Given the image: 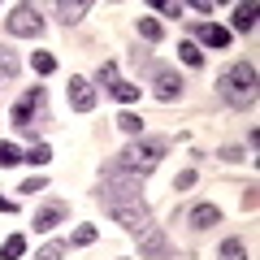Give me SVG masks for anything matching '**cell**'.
<instances>
[{"mask_svg":"<svg viewBox=\"0 0 260 260\" xmlns=\"http://www.w3.org/2000/svg\"><path fill=\"white\" fill-rule=\"evenodd\" d=\"M70 243H74V247H91L95 243V225H78V230L70 234Z\"/></svg>","mask_w":260,"mask_h":260,"instance_id":"7402d4cb","label":"cell"},{"mask_svg":"<svg viewBox=\"0 0 260 260\" xmlns=\"http://www.w3.org/2000/svg\"><path fill=\"white\" fill-rule=\"evenodd\" d=\"M70 109H74V113H91L95 109V87L87 83L83 74L70 78Z\"/></svg>","mask_w":260,"mask_h":260,"instance_id":"52a82bcc","label":"cell"},{"mask_svg":"<svg viewBox=\"0 0 260 260\" xmlns=\"http://www.w3.org/2000/svg\"><path fill=\"white\" fill-rule=\"evenodd\" d=\"M30 65H35V74H56V56L52 52H35V56H30Z\"/></svg>","mask_w":260,"mask_h":260,"instance_id":"d6986e66","label":"cell"},{"mask_svg":"<svg viewBox=\"0 0 260 260\" xmlns=\"http://www.w3.org/2000/svg\"><path fill=\"white\" fill-rule=\"evenodd\" d=\"M87 13H91V5L87 0H61L56 5V18H61V26H74V22H83Z\"/></svg>","mask_w":260,"mask_h":260,"instance_id":"30bf717a","label":"cell"},{"mask_svg":"<svg viewBox=\"0 0 260 260\" xmlns=\"http://www.w3.org/2000/svg\"><path fill=\"white\" fill-rule=\"evenodd\" d=\"M156 9L165 13V18H182V5H178V0H156Z\"/></svg>","mask_w":260,"mask_h":260,"instance_id":"f546056e","label":"cell"},{"mask_svg":"<svg viewBox=\"0 0 260 260\" xmlns=\"http://www.w3.org/2000/svg\"><path fill=\"white\" fill-rule=\"evenodd\" d=\"M13 208H18V204H13V200H5V195H0V213H13Z\"/></svg>","mask_w":260,"mask_h":260,"instance_id":"1f68e13d","label":"cell"},{"mask_svg":"<svg viewBox=\"0 0 260 260\" xmlns=\"http://www.w3.org/2000/svg\"><path fill=\"white\" fill-rule=\"evenodd\" d=\"M217 91H221V100L230 104V109H251L256 104V65L247 61H234L221 70V78H217Z\"/></svg>","mask_w":260,"mask_h":260,"instance_id":"6da1fadb","label":"cell"},{"mask_svg":"<svg viewBox=\"0 0 260 260\" xmlns=\"http://www.w3.org/2000/svg\"><path fill=\"white\" fill-rule=\"evenodd\" d=\"M139 91H143V87H139V83H126V78L113 83V95H117L121 104H135V100H139Z\"/></svg>","mask_w":260,"mask_h":260,"instance_id":"5bb4252c","label":"cell"},{"mask_svg":"<svg viewBox=\"0 0 260 260\" xmlns=\"http://www.w3.org/2000/svg\"><path fill=\"white\" fill-rule=\"evenodd\" d=\"M221 160H243V148H221Z\"/></svg>","mask_w":260,"mask_h":260,"instance_id":"4dcf8cb0","label":"cell"},{"mask_svg":"<svg viewBox=\"0 0 260 260\" xmlns=\"http://www.w3.org/2000/svg\"><path fill=\"white\" fill-rule=\"evenodd\" d=\"M22 160H30V165L44 169L48 160H52V148H48V143H30V152H22Z\"/></svg>","mask_w":260,"mask_h":260,"instance_id":"9a60e30c","label":"cell"},{"mask_svg":"<svg viewBox=\"0 0 260 260\" xmlns=\"http://www.w3.org/2000/svg\"><path fill=\"white\" fill-rule=\"evenodd\" d=\"M44 186H48V178H44V174H35V178H26L18 191H22V195H35V191H44Z\"/></svg>","mask_w":260,"mask_h":260,"instance_id":"83f0119b","label":"cell"},{"mask_svg":"<svg viewBox=\"0 0 260 260\" xmlns=\"http://www.w3.org/2000/svg\"><path fill=\"white\" fill-rule=\"evenodd\" d=\"M13 74H18V56H13V48H0V83H9Z\"/></svg>","mask_w":260,"mask_h":260,"instance_id":"2e32d148","label":"cell"},{"mask_svg":"<svg viewBox=\"0 0 260 260\" xmlns=\"http://www.w3.org/2000/svg\"><path fill=\"white\" fill-rule=\"evenodd\" d=\"M139 182H143V178H130V174H104L100 200H104L109 208H117V204H139Z\"/></svg>","mask_w":260,"mask_h":260,"instance_id":"277c9868","label":"cell"},{"mask_svg":"<svg viewBox=\"0 0 260 260\" xmlns=\"http://www.w3.org/2000/svg\"><path fill=\"white\" fill-rule=\"evenodd\" d=\"M139 35L148 39V44H160V35H165V26H160L156 18H139Z\"/></svg>","mask_w":260,"mask_h":260,"instance_id":"e0dca14e","label":"cell"},{"mask_svg":"<svg viewBox=\"0 0 260 260\" xmlns=\"http://www.w3.org/2000/svg\"><path fill=\"white\" fill-rule=\"evenodd\" d=\"M22 251H26V239H22V234H13V239H5V247H0V260H18Z\"/></svg>","mask_w":260,"mask_h":260,"instance_id":"ac0fdd59","label":"cell"},{"mask_svg":"<svg viewBox=\"0 0 260 260\" xmlns=\"http://www.w3.org/2000/svg\"><path fill=\"white\" fill-rule=\"evenodd\" d=\"M113 213V221L117 225H126V230H135V234H143V230H152V217H148V204H117V208H109Z\"/></svg>","mask_w":260,"mask_h":260,"instance_id":"8992f818","label":"cell"},{"mask_svg":"<svg viewBox=\"0 0 260 260\" xmlns=\"http://www.w3.org/2000/svg\"><path fill=\"white\" fill-rule=\"evenodd\" d=\"M65 217H70V208H65L61 200H52V204H44V208L35 213V230H39V234H48V230H56Z\"/></svg>","mask_w":260,"mask_h":260,"instance_id":"ba28073f","label":"cell"},{"mask_svg":"<svg viewBox=\"0 0 260 260\" xmlns=\"http://www.w3.org/2000/svg\"><path fill=\"white\" fill-rule=\"evenodd\" d=\"M5 26H9V35H18V39H39L44 35V18H39V9H30V5H18V9L5 18Z\"/></svg>","mask_w":260,"mask_h":260,"instance_id":"5b68a950","label":"cell"},{"mask_svg":"<svg viewBox=\"0 0 260 260\" xmlns=\"http://www.w3.org/2000/svg\"><path fill=\"white\" fill-rule=\"evenodd\" d=\"M95 83H109V87H113V83H117V65H113V61H104L100 70H95Z\"/></svg>","mask_w":260,"mask_h":260,"instance_id":"4316f807","label":"cell"},{"mask_svg":"<svg viewBox=\"0 0 260 260\" xmlns=\"http://www.w3.org/2000/svg\"><path fill=\"white\" fill-rule=\"evenodd\" d=\"M117 126L126 130V135H139V130H143V121H139V113H121V117H117Z\"/></svg>","mask_w":260,"mask_h":260,"instance_id":"484cf974","label":"cell"},{"mask_svg":"<svg viewBox=\"0 0 260 260\" xmlns=\"http://www.w3.org/2000/svg\"><path fill=\"white\" fill-rule=\"evenodd\" d=\"M217 221H221V208H217V204H195L191 208V225H195V230H213Z\"/></svg>","mask_w":260,"mask_h":260,"instance_id":"8fae6325","label":"cell"},{"mask_svg":"<svg viewBox=\"0 0 260 260\" xmlns=\"http://www.w3.org/2000/svg\"><path fill=\"white\" fill-rule=\"evenodd\" d=\"M143 247H148L152 256H165V251H169V247H165V239H160L156 230H143Z\"/></svg>","mask_w":260,"mask_h":260,"instance_id":"603a6c76","label":"cell"},{"mask_svg":"<svg viewBox=\"0 0 260 260\" xmlns=\"http://www.w3.org/2000/svg\"><path fill=\"white\" fill-rule=\"evenodd\" d=\"M221 260H247V247H243V239H225V243H221Z\"/></svg>","mask_w":260,"mask_h":260,"instance_id":"ffe728a7","label":"cell"},{"mask_svg":"<svg viewBox=\"0 0 260 260\" xmlns=\"http://www.w3.org/2000/svg\"><path fill=\"white\" fill-rule=\"evenodd\" d=\"M169 139H135L126 152H121L117 160L109 165V174H130V178H148L152 169L160 165V156H165Z\"/></svg>","mask_w":260,"mask_h":260,"instance_id":"7a4b0ae2","label":"cell"},{"mask_svg":"<svg viewBox=\"0 0 260 260\" xmlns=\"http://www.w3.org/2000/svg\"><path fill=\"white\" fill-rule=\"evenodd\" d=\"M22 160V152L13 148V143H0V169H9V165H18Z\"/></svg>","mask_w":260,"mask_h":260,"instance_id":"d4e9b609","label":"cell"},{"mask_svg":"<svg viewBox=\"0 0 260 260\" xmlns=\"http://www.w3.org/2000/svg\"><path fill=\"white\" fill-rule=\"evenodd\" d=\"M65 251H70V243H48V247L35 251V260H61Z\"/></svg>","mask_w":260,"mask_h":260,"instance_id":"cb8c5ba5","label":"cell"},{"mask_svg":"<svg viewBox=\"0 0 260 260\" xmlns=\"http://www.w3.org/2000/svg\"><path fill=\"white\" fill-rule=\"evenodd\" d=\"M182 87H186V83L174 74V70H156V100H165V104L178 100V95H182Z\"/></svg>","mask_w":260,"mask_h":260,"instance_id":"9c48e42d","label":"cell"},{"mask_svg":"<svg viewBox=\"0 0 260 260\" xmlns=\"http://www.w3.org/2000/svg\"><path fill=\"white\" fill-rule=\"evenodd\" d=\"M195 186V169H182V174L174 178V191H191Z\"/></svg>","mask_w":260,"mask_h":260,"instance_id":"f1b7e54d","label":"cell"},{"mask_svg":"<svg viewBox=\"0 0 260 260\" xmlns=\"http://www.w3.org/2000/svg\"><path fill=\"white\" fill-rule=\"evenodd\" d=\"M256 26V5H234V30H251Z\"/></svg>","mask_w":260,"mask_h":260,"instance_id":"4fadbf2b","label":"cell"},{"mask_svg":"<svg viewBox=\"0 0 260 260\" xmlns=\"http://www.w3.org/2000/svg\"><path fill=\"white\" fill-rule=\"evenodd\" d=\"M44 104H48L44 87H30V91H22V100H18V104L9 109V121H13L18 130H26V135H30L35 126H44V121H48Z\"/></svg>","mask_w":260,"mask_h":260,"instance_id":"3957f363","label":"cell"},{"mask_svg":"<svg viewBox=\"0 0 260 260\" xmlns=\"http://www.w3.org/2000/svg\"><path fill=\"white\" fill-rule=\"evenodd\" d=\"M195 35L204 39L208 48H225V44H230V30L217 26V22H200V26H195Z\"/></svg>","mask_w":260,"mask_h":260,"instance_id":"7c38bea8","label":"cell"},{"mask_svg":"<svg viewBox=\"0 0 260 260\" xmlns=\"http://www.w3.org/2000/svg\"><path fill=\"white\" fill-rule=\"evenodd\" d=\"M178 56H182V65H204V52L186 39V44H178Z\"/></svg>","mask_w":260,"mask_h":260,"instance_id":"44dd1931","label":"cell"}]
</instances>
